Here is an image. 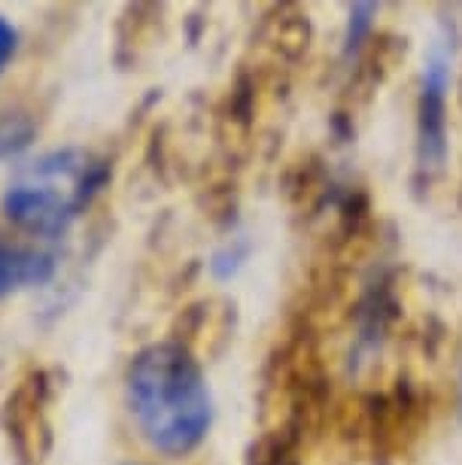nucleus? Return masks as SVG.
<instances>
[{
  "label": "nucleus",
  "instance_id": "obj_6",
  "mask_svg": "<svg viewBox=\"0 0 462 465\" xmlns=\"http://www.w3.org/2000/svg\"><path fill=\"white\" fill-rule=\"evenodd\" d=\"M374 13L378 10H374L371 4H359L350 10V22H347V37H344V58L359 55V49L365 46V40H369V34H371Z\"/></svg>",
  "mask_w": 462,
  "mask_h": 465
},
{
  "label": "nucleus",
  "instance_id": "obj_3",
  "mask_svg": "<svg viewBox=\"0 0 462 465\" xmlns=\"http://www.w3.org/2000/svg\"><path fill=\"white\" fill-rule=\"evenodd\" d=\"M52 401H55V377L46 368H34L10 390L4 408H0V426H4L15 465L49 462Z\"/></svg>",
  "mask_w": 462,
  "mask_h": 465
},
{
  "label": "nucleus",
  "instance_id": "obj_4",
  "mask_svg": "<svg viewBox=\"0 0 462 465\" xmlns=\"http://www.w3.org/2000/svg\"><path fill=\"white\" fill-rule=\"evenodd\" d=\"M453 40L457 31L447 28L438 43H432L423 64L420 104H417V173L429 183L438 177L447 159V89L453 67Z\"/></svg>",
  "mask_w": 462,
  "mask_h": 465
},
{
  "label": "nucleus",
  "instance_id": "obj_1",
  "mask_svg": "<svg viewBox=\"0 0 462 465\" xmlns=\"http://www.w3.org/2000/svg\"><path fill=\"white\" fill-rule=\"evenodd\" d=\"M125 392L131 417L152 450L186 456L211 435V386L202 362L182 341L137 350L125 374Z\"/></svg>",
  "mask_w": 462,
  "mask_h": 465
},
{
  "label": "nucleus",
  "instance_id": "obj_2",
  "mask_svg": "<svg viewBox=\"0 0 462 465\" xmlns=\"http://www.w3.org/2000/svg\"><path fill=\"white\" fill-rule=\"evenodd\" d=\"M110 164L83 146H64L22 164L4 192V213L22 232L58 238L107 186Z\"/></svg>",
  "mask_w": 462,
  "mask_h": 465
},
{
  "label": "nucleus",
  "instance_id": "obj_7",
  "mask_svg": "<svg viewBox=\"0 0 462 465\" xmlns=\"http://www.w3.org/2000/svg\"><path fill=\"white\" fill-rule=\"evenodd\" d=\"M15 49H19V31L13 28V22H6L0 15V74L6 70V64L13 61Z\"/></svg>",
  "mask_w": 462,
  "mask_h": 465
},
{
  "label": "nucleus",
  "instance_id": "obj_8",
  "mask_svg": "<svg viewBox=\"0 0 462 465\" xmlns=\"http://www.w3.org/2000/svg\"><path fill=\"white\" fill-rule=\"evenodd\" d=\"M459 405H462V381H459Z\"/></svg>",
  "mask_w": 462,
  "mask_h": 465
},
{
  "label": "nucleus",
  "instance_id": "obj_5",
  "mask_svg": "<svg viewBox=\"0 0 462 465\" xmlns=\"http://www.w3.org/2000/svg\"><path fill=\"white\" fill-rule=\"evenodd\" d=\"M52 274H55V259L49 252L0 241V298L28 286H43Z\"/></svg>",
  "mask_w": 462,
  "mask_h": 465
}]
</instances>
